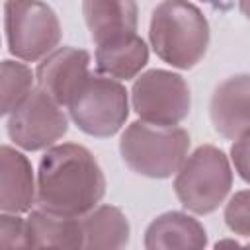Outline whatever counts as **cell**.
<instances>
[{"mask_svg":"<svg viewBox=\"0 0 250 250\" xmlns=\"http://www.w3.org/2000/svg\"><path fill=\"white\" fill-rule=\"evenodd\" d=\"M232 188L229 156L213 145H201L186 156L174 178V191L184 209L209 215L227 199Z\"/></svg>","mask_w":250,"mask_h":250,"instance_id":"4","label":"cell"},{"mask_svg":"<svg viewBox=\"0 0 250 250\" xmlns=\"http://www.w3.org/2000/svg\"><path fill=\"white\" fill-rule=\"evenodd\" d=\"M6 131L16 146L29 152L43 150L66 135L68 115L55 98L37 86L8 115Z\"/></svg>","mask_w":250,"mask_h":250,"instance_id":"8","label":"cell"},{"mask_svg":"<svg viewBox=\"0 0 250 250\" xmlns=\"http://www.w3.org/2000/svg\"><path fill=\"white\" fill-rule=\"evenodd\" d=\"M223 219L230 232L250 238V189H240L227 201Z\"/></svg>","mask_w":250,"mask_h":250,"instance_id":"18","label":"cell"},{"mask_svg":"<svg viewBox=\"0 0 250 250\" xmlns=\"http://www.w3.org/2000/svg\"><path fill=\"white\" fill-rule=\"evenodd\" d=\"M66 107L82 133L107 139L119 133L129 117V94L117 78L90 72Z\"/></svg>","mask_w":250,"mask_h":250,"instance_id":"5","label":"cell"},{"mask_svg":"<svg viewBox=\"0 0 250 250\" xmlns=\"http://www.w3.org/2000/svg\"><path fill=\"white\" fill-rule=\"evenodd\" d=\"M135 113L148 123L180 125L191 109V94L184 76L164 68H150L135 78L131 88Z\"/></svg>","mask_w":250,"mask_h":250,"instance_id":"7","label":"cell"},{"mask_svg":"<svg viewBox=\"0 0 250 250\" xmlns=\"http://www.w3.org/2000/svg\"><path fill=\"white\" fill-rule=\"evenodd\" d=\"M25 221L29 248H82L84 244L80 217H68L37 207Z\"/></svg>","mask_w":250,"mask_h":250,"instance_id":"16","label":"cell"},{"mask_svg":"<svg viewBox=\"0 0 250 250\" xmlns=\"http://www.w3.org/2000/svg\"><path fill=\"white\" fill-rule=\"evenodd\" d=\"M205 4H211L213 8H219V10H227L230 6V0H201Z\"/></svg>","mask_w":250,"mask_h":250,"instance_id":"21","label":"cell"},{"mask_svg":"<svg viewBox=\"0 0 250 250\" xmlns=\"http://www.w3.org/2000/svg\"><path fill=\"white\" fill-rule=\"evenodd\" d=\"M213 129L223 139H238L250 133V74L225 78L209 102Z\"/></svg>","mask_w":250,"mask_h":250,"instance_id":"10","label":"cell"},{"mask_svg":"<svg viewBox=\"0 0 250 250\" xmlns=\"http://www.w3.org/2000/svg\"><path fill=\"white\" fill-rule=\"evenodd\" d=\"M205 246L207 232L203 225L182 211L158 215L145 230L146 250H201Z\"/></svg>","mask_w":250,"mask_h":250,"instance_id":"12","label":"cell"},{"mask_svg":"<svg viewBox=\"0 0 250 250\" xmlns=\"http://www.w3.org/2000/svg\"><path fill=\"white\" fill-rule=\"evenodd\" d=\"M189 133L178 125L133 121L119 139L123 162L139 176L164 180L178 172L189 150Z\"/></svg>","mask_w":250,"mask_h":250,"instance_id":"3","label":"cell"},{"mask_svg":"<svg viewBox=\"0 0 250 250\" xmlns=\"http://www.w3.org/2000/svg\"><path fill=\"white\" fill-rule=\"evenodd\" d=\"M84 244L88 250H117L129 244L131 227L125 213L115 205H96L80 217Z\"/></svg>","mask_w":250,"mask_h":250,"instance_id":"15","label":"cell"},{"mask_svg":"<svg viewBox=\"0 0 250 250\" xmlns=\"http://www.w3.org/2000/svg\"><path fill=\"white\" fill-rule=\"evenodd\" d=\"M230 160L234 164L236 174L250 184V133H244L242 137L234 139L230 146Z\"/></svg>","mask_w":250,"mask_h":250,"instance_id":"20","label":"cell"},{"mask_svg":"<svg viewBox=\"0 0 250 250\" xmlns=\"http://www.w3.org/2000/svg\"><path fill=\"white\" fill-rule=\"evenodd\" d=\"M0 246L2 248H29L27 221L18 213L0 215Z\"/></svg>","mask_w":250,"mask_h":250,"instance_id":"19","label":"cell"},{"mask_svg":"<svg viewBox=\"0 0 250 250\" xmlns=\"http://www.w3.org/2000/svg\"><path fill=\"white\" fill-rule=\"evenodd\" d=\"M37 203V184L29 158L10 145L0 148V211L27 213Z\"/></svg>","mask_w":250,"mask_h":250,"instance_id":"11","label":"cell"},{"mask_svg":"<svg viewBox=\"0 0 250 250\" xmlns=\"http://www.w3.org/2000/svg\"><path fill=\"white\" fill-rule=\"evenodd\" d=\"M238 8L246 20H250V0H238Z\"/></svg>","mask_w":250,"mask_h":250,"instance_id":"22","label":"cell"},{"mask_svg":"<svg viewBox=\"0 0 250 250\" xmlns=\"http://www.w3.org/2000/svg\"><path fill=\"white\" fill-rule=\"evenodd\" d=\"M148 62V45L137 33L121 35L96 45V68L100 74L131 80Z\"/></svg>","mask_w":250,"mask_h":250,"instance_id":"14","label":"cell"},{"mask_svg":"<svg viewBox=\"0 0 250 250\" xmlns=\"http://www.w3.org/2000/svg\"><path fill=\"white\" fill-rule=\"evenodd\" d=\"M82 14L96 45L121 35L137 33V0H82Z\"/></svg>","mask_w":250,"mask_h":250,"instance_id":"13","label":"cell"},{"mask_svg":"<svg viewBox=\"0 0 250 250\" xmlns=\"http://www.w3.org/2000/svg\"><path fill=\"white\" fill-rule=\"evenodd\" d=\"M0 90H2V104L0 113L10 115L33 90V74L27 64L16 62L10 59L2 61V78H0Z\"/></svg>","mask_w":250,"mask_h":250,"instance_id":"17","label":"cell"},{"mask_svg":"<svg viewBox=\"0 0 250 250\" xmlns=\"http://www.w3.org/2000/svg\"><path fill=\"white\" fill-rule=\"evenodd\" d=\"M150 47L174 68L189 70L207 53L211 29L203 12L188 0H162L150 16Z\"/></svg>","mask_w":250,"mask_h":250,"instance_id":"2","label":"cell"},{"mask_svg":"<svg viewBox=\"0 0 250 250\" xmlns=\"http://www.w3.org/2000/svg\"><path fill=\"white\" fill-rule=\"evenodd\" d=\"M90 76V53L78 47H57L35 70L37 84L61 105H68L72 96Z\"/></svg>","mask_w":250,"mask_h":250,"instance_id":"9","label":"cell"},{"mask_svg":"<svg viewBox=\"0 0 250 250\" xmlns=\"http://www.w3.org/2000/svg\"><path fill=\"white\" fill-rule=\"evenodd\" d=\"M105 195V176L94 154L78 143L45 148L37 168V207L82 217Z\"/></svg>","mask_w":250,"mask_h":250,"instance_id":"1","label":"cell"},{"mask_svg":"<svg viewBox=\"0 0 250 250\" xmlns=\"http://www.w3.org/2000/svg\"><path fill=\"white\" fill-rule=\"evenodd\" d=\"M4 31L8 51L27 62L45 59L62 37L55 10L41 0H6Z\"/></svg>","mask_w":250,"mask_h":250,"instance_id":"6","label":"cell"}]
</instances>
